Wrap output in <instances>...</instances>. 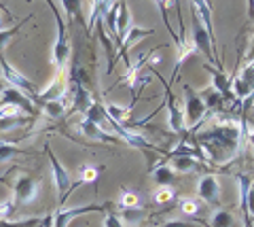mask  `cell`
Returning a JSON list of instances; mask_svg holds the SVG:
<instances>
[{
	"label": "cell",
	"instance_id": "obj_1",
	"mask_svg": "<svg viewBox=\"0 0 254 227\" xmlns=\"http://www.w3.org/2000/svg\"><path fill=\"white\" fill-rule=\"evenodd\" d=\"M47 4H49V9L53 13L55 23H58V38H55V45H53L51 62H53L55 68H64L68 64V60H70V51H72V47H70V38H68V26L60 17V11H58V6L53 4V0H47Z\"/></svg>",
	"mask_w": 254,
	"mask_h": 227
},
{
	"label": "cell",
	"instance_id": "obj_2",
	"mask_svg": "<svg viewBox=\"0 0 254 227\" xmlns=\"http://www.w3.org/2000/svg\"><path fill=\"white\" fill-rule=\"evenodd\" d=\"M45 153H47V157H49L51 176H53L55 191H58V200H60V204H64V202H66V198L70 195V191H72V176H70V172L64 168L62 163H60V159L53 155V151H51L49 145H45Z\"/></svg>",
	"mask_w": 254,
	"mask_h": 227
},
{
	"label": "cell",
	"instance_id": "obj_3",
	"mask_svg": "<svg viewBox=\"0 0 254 227\" xmlns=\"http://www.w3.org/2000/svg\"><path fill=\"white\" fill-rule=\"evenodd\" d=\"M0 76H2V81H4L6 85H11V87L23 91L28 98H32V100L38 98L36 85L32 83L30 79H26V75H21L17 68H13L4 58H0Z\"/></svg>",
	"mask_w": 254,
	"mask_h": 227
},
{
	"label": "cell",
	"instance_id": "obj_4",
	"mask_svg": "<svg viewBox=\"0 0 254 227\" xmlns=\"http://www.w3.org/2000/svg\"><path fill=\"white\" fill-rule=\"evenodd\" d=\"M190 41H193L197 53H203V58H205V60L212 62V64H216V68L222 70L220 60H218L216 53H214V47H216V43L212 41V36L208 34V30L203 28V23L197 19V15H195V13H193V38H190Z\"/></svg>",
	"mask_w": 254,
	"mask_h": 227
},
{
	"label": "cell",
	"instance_id": "obj_5",
	"mask_svg": "<svg viewBox=\"0 0 254 227\" xmlns=\"http://www.w3.org/2000/svg\"><path fill=\"white\" fill-rule=\"evenodd\" d=\"M106 208H113V204L106 202V204H85V206H72V208H60L53 213L51 227H68L78 217H85L89 213H106Z\"/></svg>",
	"mask_w": 254,
	"mask_h": 227
},
{
	"label": "cell",
	"instance_id": "obj_6",
	"mask_svg": "<svg viewBox=\"0 0 254 227\" xmlns=\"http://www.w3.org/2000/svg\"><path fill=\"white\" fill-rule=\"evenodd\" d=\"M182 113H185L187 128H195L197 123H201L205 113H208L201 96L193 87H189V85H185V106H182Z\"/></svg>",
	"mask_w": 254,
	"mask_h": 227
},
{
	"label": "cell",
	"instance_id": "obj_7",
	"mask_svg": "<svg viewBox=\"0 0 254 227\" xmlns=\"http://www.w3.org/2000/svg\"><path fill=\"white\" fill-rule=\"evenodd\" d=\"M38 198V181L30 174H21L13 183V202L17 204H32Z\"/></svg>",
	"mask_w": 254,
	"mask_h": 227
},
{
	"label": "cell",
	"instance_id": "obj_8",
	"mask_svg": "<svg viewBox=\"0 0 254 227\" xmlns=\"http://www.w3.org/2000/svg\"><path fill=\"white\" fill-rule=\"evenodd\" d=\"M165 102H168V125L174 134H185L187 123H185V113L182 106L172 93V85H165Z\"/></svg>",
	"mask_w": 254,
	"mask_h": 227
},
{
	"label": "cell",
	"instance_id": "obj_9",
	"mask_svg": "<svg viewBox=\"0 0 254 227\" xmlns=\"http://www.w3.org/2000/svg\"><path fill=\"white\" fill-rule=\"evenodd\" d=\"M0 104H13V106H17L21 113H28V115H32V117L36 115L34 100L28 98L23 91L11 87V85H6V87L0 91Z\"/></svg>",
	"mask_w": 254,
	"mask_h": 227
},
{
	"label": "cell",
	"instance_id": "obj_10",
	"mask_svg": "<svg viewBox=\"0 0 254 227\" xmlns=\"http://www.w3.org/2000/svg\"><path fill=\"white\" fill-rule=\"evenodd\" d=\"M197 195H199L205 204L216 206L220 202V181H218V176H214V174L201 176L199 183H197Z\"/></svg>",
	"mask_w": 254,
	"mask_h": 227
},
{
	"label": "cell",
	"instance_id": "obj_11",
	"mask_svg": "<svg viewBox=\"0 0 254 227\" xmlns=\"http://www.w3.org/2000/svg\"><path fill=\"white\" fill-rule=\"evenodd\" d=\"M203 68L212 75V87L216 89L225 100H231L233 98V93H231V76H227L225 70H220V68L212 66V64H205Z\"/></svg>",
	"mask_w": 254,
	"mask_h": 227
},
{
	"label": "cell",
	"instance_id": "obj_12",
	"mask_svg": "<svg viewBox=\"0 0 254 227\" xmlns=\"http://www.w3.org/2000/svg\"><path fill=\"white\" fill-rule=\"evenodd\" d=\"M193 4V13L197 15V19L203 23V28L208 30V34L212 36V41L216 43V34H214V23H212V0H190Z\"/></svg>",
	"mask_w": 254,
	"mask_h": 227
},
{
	"label": "cell",
	"instance_id": "obj_13",
	"mask_svg": "<svg viewBox=\"0 0 254 227\" xmlns=\"http://www.w3.org/2000/svg\"><path fill=\"white\" fill-rule=\"evenodd\" d=\"M70 96H72V106H74V111L78 113H87V108H89L93 104V96H91V91L85 87V85L81 83H72V87H70Z\"/></svg>",
	"mask_w": 254,
	"mask_h": 227
},
{
	"label": "cell",
	"instance_id": "obj_14",
	"mask_svg": "<svg viewBox=\"0 0 254 227\" xmlns=\"http://www.w3.org/2000/svg\"><path fill=\"white\" fill-rule=\"evenodd\" d=\"M66 91H68L66 81H64L62 73H58V75H55L53 79H51V83L47 85V87H45L41 93H38V98H36V100H38L41 104H43V102H49V100H60Z\"/></svg>",
	"mask_w": 254,
	"mask_h": 227
},
{
	"label": "cell",
	"instance_id": "obj_15",
	"mask_svg": "<svg viewBox=\"0 0 254 227\" xmlns=\"http://www.w3.org/2000/svg\"><path fill=\"white\" fill-rule=\"evenodd\" d=\"M133 26L131 23V11L129 6H127V0H119V15H117V34H115V41L117 45L121 47L123 38L127 34V30Z\"/></svg>",
	"mask_w": 254,
	"mask_h": 227
},
{
	"label": "cell",
	"instance_id": "obj_16",
	"mask_svg": "<svg viewBox=\"0 0 254 227\" xmlns=\"http://www.w3.org/2000/svg\"><path fill=\"white\" fill-rule=\"evenodd\" d=\"M81 132L87 136V138H91V140H98V143H121L117 136H113L110 132H106L104 128H100L98 123H91L89 119H83L81 121Z\"/></svg>",
	"mask_w": 254,
	"mask_h": 227
},
{
	"label": "cell",
	"instance_id": "obj_17",
	"mask_svg": "<svg viewBox=\"0 0 254 227\" xmlns=\"http://www.w3.org/2000/svg\"><path fill=\"white\" fill-rule=\"evenodd\" d=\"M150 34H153V30H150V28L131 26L129 30H127V34H125V38H123L121 47H119V58H125V53H127V49H129V47L138 45L142 38H146V36H150Z\"/></svg>",
	"mask_w": 254,
	"mask_h": 227
},
{
	"label": "cell",
	"instance_id": "obj_18",
	"mask_svg": "<svg viewBox=\"0 0 254 227\" xmlns=\"http://www.w3.org/2000/svg\"><path fill=\"white\" fill-rule=\"evenodd\" d=\"M237 189H240V208H242V213H244V223L246 227H250V219H248V213H246V204H248V193L252 189V181H250V176H246V174H237Z\"/></svg>",
	"mask_w": 254,
	"mask_h": 227
},
{
	"label": "cell",
	"instance_id": "obj_19",
	"mask_svg": "<svg viewBox=\"0 0 254 227\" xmlns=\"http://www.w3.org/2000/svg\"><path fill=\"white\" fill-rule=\"evenodd\" d=\"M66 106H68V91L64 93L60 100L43 102V113H45V117H49V119H60V117L66 113Z\"/></svg>",
	"mask_w": 254,
	"mask_h": 227
},
{
	"label": "cell",
	"instance_id": "obj_20",
	"mask_svg": "<svg viewBox=\"0 0 254 227\" xmlns=\"http://www.w3.org/2000/svg\"><path fill=\"white\" fill-rule=\"evenodd\" d=\"M178 174L174 172V168L170 166V163H159V166L153 170V181L157 183V187L161 185H174L176 183Z\"/></svg>",
	"mask_w": 254,
	"mask_h": 227
},
{
	"label": "cell",
	"instance_id": "obj_21",
	"mask_svg": "<svg viewBox=\"0 0 254 227\" xmlns=\"http://www.w3.org/2000/svg\"><path fill=\"white\" fill-rule=\"evenodd\" d=\"M199 96H201V100H203V104H205V108H208V111H216V113H218L220 108L225 106V102H227V100L222 98L220 93L212 87V85H210L208 89L199 91Z\"/></svg>",
	"mask_w": 254,
	"mask_h": 227
},
{
	"label": "cell",
	"instance_id": "obj_22",
	"mask_svg": "<svg viewBox=\"0 0 254 227\" xmlns=\"http://www.w3.org/2000/svg\"><path fill=\"white\" fill-rule=\"evenodd\" d=\"M168 159L176 174H189V172H195L199 168V159L195 157H168Z\"/></svg>",
	"mask_w": 254,
	"mask_h": 227
},
{
	"label": "cell",
	"instance_id": "obj_23",
	"mask_svg": "<svg viewBox=\"0 0 254 227\" xmlns=\"http://www.w3.org/2000/svg\"><path fill=\"white\" fill-rule=\"evenodd\" d=\"M104 111H106V115H108L113 121L123 123V121H129L133 106H131V104H129V106H121V104H113V102H108V104H104Z\"/></svg>",
	"mask_w": 254,
	"mask_h": 227
},
{
	"label": "cell",
	"instance_id": "obj_24",
	"mask_svg": "<svg viewBox=\"0 0 254 227\" xmlns=\"http://www.w3.org/2000/svg\"><path fill=\"white\" fill-rule=\"evenodd\" d=\"M119 219L127 225H136L144 219V208L142 206H133V208H119Z\"/></svg>",
	"mask_w": 254,
	"mask_h": 227
},
{
	"label": "cell",
	"instance_id": "obj_25",
	"mask_svg": "<svg viewBox=\"0 0 254 227\" xmlns=\"http://www.w3.org/2000/svg\"><path fill=\"white\" fill-rule=\"evenodd\" d=\"M110 4H113V0H91V13H89V26L93 28L95 23H100L102 15H104Z\"/></svg>",
	"mask_w": 254,
	"mask_h": 227
},
{
	"label": "cell",
	"instance_id": "obj_26",
	"mask_svg": "<svg viewBox=\"0 0 254 227\" xmlns=\"http://www.w3.org/2000/svg\"><path fill=\"white\" fill-rule=\"evenodd\" d=\"M140 193L138 191H131V189H125L121 187V193H119V200H117V206L119 208H133V206H140Z\"/></svg>",
	"mask_w": 254,
	"mask_h": 227
},
{
	"label": "cell",
	"instance_id": "obj_27",
	"mask_svg": "<svg viewBox=\"0 0 254 227\" xmlns=\"http://www.w3.org/2000/svg\"><path fill=\"white\" fill-rule=\"evenodd\" d=\"M26 151H23L21 147H17L15 143H11V140H0V163L9 161L13 157H17V155H23Z\"/></svg>",
	"mask_w": 254,
	"mask_h": 227
},
{
	"label": "cell",
	"instance_id": "obj_28",
	"mask_svg": "<svg viewBox=\"0 0 254 227\" xmlns=\"http://www.w3.org/2000/svg\"><path fill=\"white\" fill-rule=\"evenodd\" d=\"M64 11H66V17H68V23L66 26H72V23L78 19L81 15V9H83V0H60Z\"/></svg>",
	"mask_w": 254,
	"mask_h": 227
},
{
	"label": "cell",
	"instance_id": "obj_29",
	"mask_svg": "<svg viewBox=\"0 0 254 227\" xmlns=\"http://www.w3.org/2000/svg\"><path fill=\"white\" fill-rule=\"evenodd\" d=\"M176 198V189H174V185H161L157 187L153 191V200L157 204H170V202Z\"/></svg>",
	"mask_w": 254,
	"mask_h": 227
},
{
	"label": "cell",
	"instance_id": "obj_30",
	"mask_svg": "<svg viewBox=\"0 0 254 227\" xmlns=\"http://www.w3.org/2000/svg\"><path fill=\"white\" fill-rule=\"evenodd\" d=\"M117 15H119V2H113L110 4V9L102 15V21H104V28H106V32L110 34H117Z\"/></svg>",
	"mask_w": 254,
	"mask_h": 227
},
{
	"label": "cell",
	"instance_id": "obj_31",
	"mask_svg": "<svg viewBox=\"0 0 254 227\" xmlns=\"http://www.w3.org/2000/svg\"><path fill=\"white\" fill-rule=\"evenodd\" d=\"M210 227H235V219H233V215L229 213V210L220 208V210H216V213H214Z\"/></svg>",
	"mask_w": 254,
	"mask_h": 227
},
{
	"label": "cell",
	"instance_id": "obj_32",
	"mask_svg": "<svg viewBox=\"0 0 254 227\" xmlns=\"http://www.w3.org/2000/svg\"><path fill=\"white\" fill-rule=\"evenodd\" d=\"M100 172L102 168L98 166H81V172H78V185H85V183H98V178H100Z\"/></svg>",
	"mask_w": 254,
	"mask_h": 227
},
{
	"label": "cell",
	"instance_id": "obj_33",
	"mask_svg": "<svg viewBox=\"0 0 254 227\" xmlns=\"http://www.w3.org/2000/svg\"><path fill=\"white\" fill-rule=\"evenodd\" d=\"M178 208H180L185 215H190V217H199V215H201L199 202H195L193 198H182V200L178 202Z\"/></svg>",
	"mask_w": 254,
	"mask_h": 227
},
{
	"label": "cell",
	"instance_id": "obj_34",
	"mask_svg": "<svg viewBox=\"0 0 254 227\" xmlns=\"http://www.w3.org/2000/svg\"><path fill=\"white\" fill-rule=\"evenodd\" d=\"M237 79H240L242 83L248 85V89L254 93V60L246 62V66L242 68V73L237 75Z\"/></svg>",
	"mask_w": 254,
	"mask_h": 227
},
{
	"label": "cell",
	"instance_id": "obj_35",
	"mask_svg": "<svg viewBox=\"0 0 254 227\" xmlns=\"http://www.w3.org/2000/svg\"><path fill=\"white\" fill-rule=\"evenodd\" d=\"M43 219L32 217V219H21V221H13V219H2L0 227H38Z\"/></svg>",
	"mask_w": 254,
	"mask_h": 227
},
{
	"label": "cell",
	"instance_id": "obj_36",
	"mask_svg": "<svg viewBox=\"0 0 254 227\" xmlns=\"http://www.w3.org/2000/svg\"><path fill=\"white\" fill-rule=\"evenodd\" d=\"M21 23H26V21H21ZM21 23H17V26H15V28H11V30H6V28H2V30H0V53L4 51V47L9 45V41H11V38H13L15 34H17V32H19Z\"/></svg>",
	"mask_w": 254,
	"mask_h": 227
},
{
	"label": "cell",
	"instance_id": "obj_37",
	"mask_svg": "<svg viewBox=\"0 0 254 227\" xmlns=\"http://www.w3.org/2000/svg\"><path fill=\"white\" fill-rule=\"evenodd\" d=\"M23 115L17 106H13V104H0V121H4V119H11V117H19Z\"/></svg>",
	"mask_w": 254,
	"mask_h": 227
},
{
	"label": "cell",
	"instance_id": "obj_38",
	"mask_svg": "<svg viewBox=\"0 0 254 227\" xmlns=\"http://www.w3.org/2000/svg\"><path fill=\"white\" fill-rule=\"evenodd\" d=\"M13 213H15V202L13 200H2L0 202V221H2V219H11Z\"/></svg>",
	"mask_w": 254,
	"mask_h": 227
},
{
	"label": "cell",
	"instance_id": "obj_39",
	"mask_svg": "<svg viewBox=\"0 0 254 227\" xmlns=\"http://www.w3.org/2000/svg\"><path fill=\"white\" fill-rule=\"evenodd\" d=\"M104 227H125V223L119 219L117 213H110V210H106V213H104Z\"/></svg>",
	"mask_w": 254,
	"mask_h": 227
},
{
	"label": "cell",
	"instance_id": "obj_40",
	"mask_svg": "<svg viewBox=\"0 0 254 227\" xmlns=\"http://www.w3.org/2000/svg\"><path fill=\"white\" fill-rule=\"evenodd\" d=\"M161 227H197L195 223H187V221H165Z\"/></svg>",
	"mask_w": 254,
	"mask_h": 227
},
{
	"label": "cell",
	"instance_id": "obj_41",
	"mask_svg": "<svg viewBox=\"0 0 254 227\" xmlns=\"http://www.w3.org/2000/svg\"><path fill=\"white\" fill-rule=\"evenodd\" d=\"M246 132H248V143H250V147L254 149V125H250V128L246 130Z\"/></svg>",
	"mask_w": 254,
	"mask_h": 227
},
{
	"label": "cell",
	"instance_id": "obj_42",
	"mask_svg": "<svg viewBox=\"0 0 254 227\" xmlns=\"http://www.w3.org/2000/svg\"><path fill=\"white\" fill-rule=\"evenodd\" d=\"M246 58H248V62L254 60V41H252V47H250V51H248V56H246Z\"/></svg>",
	"mask_w": 254,
	"mask_h": 227
},
{
	"label": "cell",
	"instance_id": "obj_43",
	"mask_svg": "<svg viewBox=\"0 0 254 227\" xmlns=\"http://www.w3.org/2000/svg\"><path fill=\"white\" fill-rule=\"evenodd\" d=\"M4 87H6V83H4V81H2V76H0V91H2V89H4Z\"/></svg>",
	"mask_w": 254,
	"mask_h": 227
},
{
	"label": "cell",
	"instance_id": "obj_44",
	"mask_svg": "<svg viewBox=\"0 0 254 227\" xmlns=\"http://www.w3.org/2000/svg\"><path fill=\"white\" fill-rule=\"evenodd\" d=\"M2 26H4V23H2V15H0V30H2Z\"/></svg>",
	"mask_w": 254,
	"mask_h": 227
},
{
	"label": "cell",
	"instance_id": "obj_45",
	"mask_svg": "<svg viewBox=\"0 0 254 227\" xmlns=\"http://www.w3.org/2000/svg\"><path fill=\"white\" fill-rule=\"evenodd\" d=\"M250 227H254V219H250Z\"/></svg>",
	"mask_w": 254,
	"mask_h": 227
}]
</instances>
